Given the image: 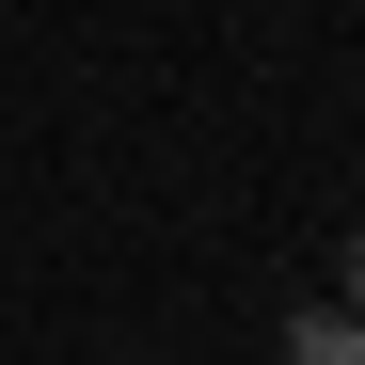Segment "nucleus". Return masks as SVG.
Listing matches in <instances>:
<instances>
[{
    "label": "nucleus",
    "mask_w": 365,
    "mask_h": 365,
    "mask_svg": "<svg viewBox=\"0 0 365 365\" xmlns=\"http://www.w3.org/2000/svg\"><path fill=\"white\" fill-rule=\"evenodd\" d=\"M286 365H365V302H302V318H286Z\"/></svg>",
    "instance_id": "nucleus-1"
},
{
    "label": "nucleus",
    "mask_w": 365,
    "mask_h": 365,
    "mask_svg": "<svg viewBox=\"0 0 365 365\" xmlns=\"http://www.w3.org/2000/svg\"><path fill=\"white\" fill-rule=\"evenodd\" d=\"M334 302H365V222H349V255H334Z\"/></svg>",
    "instance_id": "nucleus-2"
}]
</instances>
